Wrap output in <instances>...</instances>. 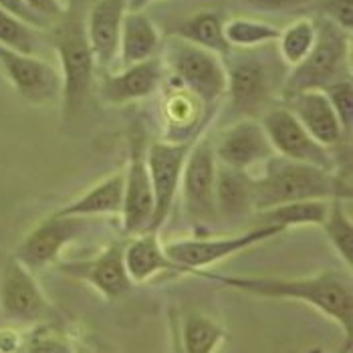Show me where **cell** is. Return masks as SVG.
<instances>
[{
  "mask_svg": "<svg viewBox=\"0 0 353 353\" xmlns=\"http://www.w3.org/2000/svg\"><path fill=\"white\" fill-rule=\"evenodd\" d=\"M283 230L276 226L250 224L243 232L226 234V236H192V239H176L163 243L165 254L184 269L186 276H192L196 271H210L218 263L243 252L246 248L263 245L281 236Z\"/></svg>",
  "mask_w": 353,
  "mask_h": 353,
  "instance_id": "7",
  "label": "cell"
},
{
  "mask_svg": "<svg viewBox=\"0 0 353 353\" xmlns=\"http://www.w3.org/2000/svg\"><path fill=\"white\" fill-rule=\"evenodd\" d=\"M192 276L216 283L259 299L297 301L323 317L331 319L353 337V272L341 269L307 274V276H259V274H222L214 271H196Z\"/></svg>",
  "mask_w": 353,
  "mask_h": 353,
  "instance_id": "1",
  "label": "cell"
},
{
  "mask_svg": "<svg viewBox=\"0 0 353 353\" xmlns=\"http://www.w3.org/2000/svg\"><path fill=\"white\" fill-rule=\"evenodd\" d=\"M259 121L271 141L274 156L291 162L315 165L327 172H339L333 152H329L309 136L305 128L295 119V115L281 103L267 109L259 117Z\"/></svg>",
  "mask_w": 353,
  "mask_h": 353,
  "instance_id": "11",
  "label": "cell"
},
{
  "mask_svg": "<svg viewBox=\"0 0 353 353\" xmlns=\"http://www.w3.org/2000/svg\"><path fill=\"white\" fill-rule=\"evenodd\" d=\"M252 192L254 214L289 202H350L353 198L352 180L341 172H327L315 165L291 162L279 156H272L256 176L252 174Z\"/></svg>",
  "mask_w": 353,
  "mask_h": 353,
  "instance_id": "2",
  "label": "cell"
},
{
  "mask_svg": "<svg viewBox=\"0 0 353 353\" xmlns=\"http://www.w3.org/2000/svg\"><path fill=\"white\" fill-rule=\"evenodd\" d=\"M212 145L220 165L248 174H252L254 168H263L274 156L261 121L252 117L232 121L216 137H212Z\"/></svg>",
  "mask_w": 353,
  "mask_h": 353,
  "instance_id": "16",
  "label": "cell"
},
{
  "mask_svg": "<svg viewBox=\"0 0 353 353\" xmlns=\"http://www.w3.org/2000/svg\"><path fill=\"white\" fill-rule=\"evenodd\" d=\"M331 103V108L335 111L341 128H343V134L345 137L352 141L353 136V81L350 79H343V81L333 83L329 85L325 91H323Z\"/></svg>",
  "mask_w": 353,
  "mask_h": 353,
  "instance_id": "32",
  "label": "cell"
},
{
  "mask_svg": "<svg viewBox=\"0 0 353 353\" xmlns=\"http://www.w3.org/2000/svg\"><path fill=\"white\" fill-rule=\"evenodd\" d=\"M156 0H128V10H145Z\"/></svg>",
  "mask_w": 353,
  "mask_h": 353,
  "instance_id": "39",
  "label": "cell"
},
{
  "mask_svg": "<svg viewBox=\"0 0 353 353\" xmlns=\"http://www.w3.org/2000/svg\"><path fill=\"white\" fill-rule=\"evenodd\" d=\"M160 59L165 73L200 101L208 119H214L218 105L226 95V71L222 57L168 34V39H163Z\"/></svg>",
  "mask_w": 353,
  "mask_h": 353,
  "instance_id": "6",
  "label": "cell"
},
{
  "mask_svg": "<svg viewBox=\"0 0 353 353\" xmlns=\"http://www.w3.org/2000/svg\"><path fill=\"white\" fill-rule=\"evenodd\" d=\"M319 0H243V4L256 12H297L315 8Z\"/></svg>",
  "mask_w": 353,
  "mask_h": 353,
  "instance_id": "35",
  "label": "cell"
},
{
  "mask_svg": "<svg viewBox=\"0 0 353 353\" xmlns=\"http://www.w3.org/2000/svg\"><path fill=\"white\" fill-rule=\"evenodd\" d=\"M335 353H353V337H343L341 347H339Z\"/></svg>",
  "mask_w": 353,
  "mask_h": 353,
  "instance_id": "40",
  "label": "cell"
},
{
  "mask_svg": "<svg viewBox=\"0 0 353 353\" xmlns=\"http://www.w3.org/2000/svg\"><path fill=\"white\" fill-rule=\"evenodd\" d=\"M319 228L325 232L329 245L343 261L347 271L353 272V218L343 208V202L339 200L329 202L327 216Z\"/></svg>",
  "mask_w": 353,
  "mask_h": 353,
  "instance_id": "30",
  "label": "cell"
},
{
  "mask_svg": "<svg viewBox=\"0 0 353 353\" xmlns=\"http://www.w3.org/2000/svg\"><path fill=\"white\" fill-rule=\"evenodd\" d=\"M315 39H317L315 19L303 17V19L293 21L285 28H281L274 49L287 69H295L307 59V54L311 53Z\"/></svg>",
  "mask_w": 353,
  "mask_h": 353,
  "instance_id": "28",
  "label": "cell"
},
{
  "mask_svg": "<svg viewBox=\"0 0 353 353\" xmlns=\"http://www.w3.org/2000/svg\"><path fill=\"white\" fill-rule=\"evenodd\" d=\"M163 139L165 141H194L202 132H206L212 119L206 117L200 101L186 87H182L174 77L165 73L163 79Z\"/></svg>",
  "mask_w": 353,
  "mask_h": 353,
  "instance_id": "19",
  "label": "cell"
},
{
  "mask_svg": "<svg viewBox=\"0 0 353 353\" xmlns=\"http://www.w3.org/2000/svg\"><path fill=\"white\" fill-rule=\"evenodd\" d=\"M224 23L226 21L218 10H200V12L190 14L188 19L180 21L170 30V37H176L194 47L224 57L230 51L224 39Z\"/></svg>",
  "mask_w": 353,
  "mask_h": 353,
  "instance_id": "25",
  "label": "cell"
},
{
  "mask_svg": "<svg viewBox=\"0 0 353 353\" xmlns=\"http://www.w3.org/2000/svg\"><path fill=\"white\" fill-rule=\"evenodd\" d=\"M25 331L19 327H4L0 329V353H17L23 345Z\"/></svg>",
  "mask_w": 353,
  "mask_h": 353,
  "instance_id": "38",
  "label": "cell"
},
{
  "mask_svg": "<svg viewBox=\"0 0 353 353\" xmlns=\"http://www.w3.org/2000/svg\"><path fill=\"white\" fill-rule=\"evenodd\" d=\"M194 141L176 143V141L158 139V141L148 143L145 160H148V172H150V182H152V194H154V214L148 228L150 232L162 230V226L178 200L184 163Z\"/></svg>",
  "mask_w": 353,
  "mask_h": 353,
  "instance_id": "10",
  "label": "cell"
},
{
  "mask_svg": "<svg viewBox=\"0 0 353 353\" xmlns=\"http://www.w3.org/2000/svg\"><path fill=\"white\" fill-rule=\"evenodd\" d=\"M123 208V170H117L79 194L71 202L53 210L57 216L95 218V216H121Z\"/></svg>",
  "mask_w": 353,
  "mask_h": 353,
  "instance_id": "24",
  "label": "cell"
},
{
  "mask_svg": "<svg viewBox=\"0 0 353 353\" xmlns=\"http://www.w3.org/2000/svg\"><path fill=\"white\" fill-rule=\"evenodd\" d=\"M317 39L307 59L289 69L281 87L279 101L303 91H325L329 85L352 77V34L313 17Z\"/></svg>",
  "mask_w": 353,
  "mask_h": 353,
  "instance_id": "4",
  "label": "cell"
},
{
  "mask_svg": "<svg viewBox=\"0 0 353 353\" xmlns=\"http://www.w3.org/2000/svg\"><path fill=\"white\" fill-rule=\"evenodd\" d=\"M0 71L30 105H49L61 101V73L45 59L0 47Z\"/></svg>",
  "mask_w": 353,
  "mask_h": 353,
  "instance_id": "15",
  "label": "cell"
},
{
  "mask_svg": "<svg viewBox=\"0 0 353 353\" xmlns=\"http://www.w3.org/2000/svg\"><path fill=\"white\" fill-rule=\"evenodd\" d=\"M123 250H125V243L117 241V243H109L103 250H99L91 259L59 261L54 267L65 276L89 285L105 301H117L125 297L134 287L125 269Z\"/></svg>",
  "mask_w": 353,
  "mask_h": 353,
  "instance_id": "14",
  "label": "cell"
},
{
  "mask_svg": "<svg viewBox=\"0 0 353 353\" xmlns=\"http://www.w3.org/2000/svg\"><path fill=\"white\" fill-rule=\"evenodd\" d=\"M0 8L6 10V12L12 14V17H17L19 21L30 25V27L39 28V30H47V28H49V25H47L45 21H41V19L28 8L25 0H0Z\"/></svg>",
  "mask_w": 353,
  "mask_h": 353,
  "instance_id": "37",
  "label": "cell"
},
{
  "mask_svg": "<svg viewBox=\"0 0 353 353\" xmlns=\"http://www.w3.org/2000/svg\"><path fill=\"white\" fill-rule=\"evenodd\" d=\"M125 12H128V0H97L93 2L87 14L85 32L97 71L108 73L117 63L119 34H121Z\"/></svg>",
  "mask_w": 353,
  "mask_h": 353,
  "instance_id": "18",
  "label": "cell"
},
{
  "mask_svg": "<svg viewBox=\"0 0 353 353\" xmlns=\"http://www.w3.org/2000/svg\"><path fill=\"white\" fill-rule=\"evenodd\" d=\"M272 45L259 49H230L222 57L226 71V95L234 115L259 119L281 95L283 81L271 57Z\"/></svg>",
  "mask_w": 353,
  "mask_h": 353,
  "instance_id": "3",
  "label": "cell"
},
{
  "mask_svg": "<svg viewBox=\"0 0 353 353\" xmlns=\"http://www.w3.org/2000/svg\"><path fill=\"white\" fill-rule=\"evenodd\" d=\"M313 10L319 19L353 34V0H319Z\"/></svg>",
  "mask_w": 353,
  "mask_h": 353,
  "instance_id": "34",
  "label": "cell"
},
{
  "mask_svg": "<svg viewBox=\"0 0 353 353\" xmlns=\"http://www.w3.org/2000/svg\"><path fill=\"white\" fill-rule=\"evenodd\" d=\"M148 137L137 125L130 136V158L123 168V208L121 230L125 236H136L150 228L154 214V194L148 172Z\"/></svg>",
  "mask_w": 353,
  "mask_h": 353,
  "instance_id": "13",
  "label": "cell"
},
{
  "mask_svg": "<svg viewBox=\"0 0 353 353\" xmlns=\"http://www.w3.org/2000/svg\"><path fill=\"white\" fill-rule=\"evenodd\" d=\"M51 45L59 59L61 73V105L65 117H75L85 108L95 85V59L91 53L85 23L77 14H67L51 27Z\"/></svg>",
  "mask_w": 353,
  "mask_h": 353,
  "instance_id": "5",
  "label": "cell"
},
{
  "mask_svg": "<svg viewBox=\"0 0 353 353\" xmlns=\"http://www.w3.org/2000/svg\"><path fill=\"white\" fill-rule=\"evenodd\" d=\"M162 45L163 37L158 25L143 10H128L119 34V69L160 57Z\"/></svg>",
  "mask_w": 353,
  "mask_h": 353,
  "instance_id": "23",
  "label": "cell"
},
{
  "mask_svg": "<svg viewBox=\"0 0 353 353\" xmlns=\"http://www.w3.org/2000/svg\"><path fill=\"white\" fill-rule=\"evenodd\" d=\"M25 2L41 21H45L49 25V28L53 27L54 23H59L69 10L63 4V0H25Z\"/></svg>",
  "mask_w": 353,
  "mask_h": 353,
  "instance_id": "36",
  "label": "cell"
},
{
  "mask_svg": "<svg viewBox=\"0 0 353 353\" xmlns=\"http://www.w3.org/2000/svg\"><path fill=\"white\" fill-rule=\"evenodd\" d=\"M329 210L327 200H303V202H289L281 206H272L269 210L256 212L250 224L263 226H276L283 232L297 226H321Z\"/></svg>",
  "mask_w": 353,
  "mask_h": 353,
  "instance_id": "26",
  "label": "cell"
},
{
  "mask_svg": "<svg viewBox=\"0 0 353 353\" xmlns=\"http://www.w3.org/2000/svg\"><path fill=\"white\" fill-rule=\"evenodd\" d=\"M0 315L19 329L45 325L53 317V305L41 289L34 272L12 254L0 272Z\"/></svg>",
  "mask_w": 353,
  "mask_h": 353,
  "instance_id": "8",
  "label": "cell"
},
{
  "mask_svg": "<svg viewBox=\"0 0 353 353\" xmlns=\"http://www.w3.org/2000/svg\"><path fill=\"white\" fill-rule=\"evenodd\" d=\"M218 162L210 128L196 137L190 154L184 163L180 194L184 212L194 226H204L216 220L214 210V182Z\"/></svg>",
  "mask_w": 353,
  "mask_h": 353,
  "instance_id": "9",
  "label": "cell"
},
{
  "mask_svg": "<svg viewBox=\"0 0 353 353\" xmlns=\"http://www.w3.org/2000/svg\"><path fill=\"white\" fill-rule=\"evenodd\" d=\"M214 210L216 218L228 224H241L254 216L252 174L230 170L218 163L214 182Z\"/></svg>",
  "mask_w": 353,
  "mask_h": 353,
  "instance_id": "21",
  "label": "cell"
},
{
  "mask_svg": "<svg viewBox=\"0 0 353 353\" xmlns=\"http://www.w3.org/2000/svg\"><path fill=\"white\" fill-rule=\"evenodd\" d=\"M228 339V331L200 311L184 313L180 321V347L182 353H216Z\"/></svg>",
  "mask_w": 353,
  "mask_h": 353,
  "instance_id": "27",
  "label": "cell"
},
{
  "mask_svg": "<svg viewBox=\"0 0 353 353\" xmlns=\"http://www.w3.org/2000/svg\"><path fill=\"white\" fill-rule=\"evenodd\" d=\"M125 259V269L134 285H143L154 281L156 276L165 274V272H176L184 274V269H180L168 254L160 241V232H139L132 236V241L125 243L123 250Z\"/></svg>",
  "mask_w": 353,
  "mask_h": 353,
  "instance_id": "22",
  "label": "cell"
},
{
  "mask_svg": "<svg viewBox=\"0 0 353 353\" xmlns=\"http://www.w3.org/2000/svg\"><path fill=\"white\" fill-rule=\"evenodd\" d=\"M17 353H75L71 343L43 325L32 327L25 333L23 345Z\"/></svg>",
  "mask_w": 353,
  "mask_h": 353,
  "instance_id": "33",
  "label": "cell"
},
{
  "mask_svg": "<svg viewBox=\"0 0 353 353\" xmlns=\"http://www.w3.org/2000/svg\"><path fill=\"white\" fill-rule=\"evenodd\" d=\"M281 28L271 23L248 19V17H232L224 23V39L230 49H259L274 45Z\"/></svg>",
  "mask_w": 353,
  "mask_h": 353,
  "instance_id": "29",
  "label": "cell"
},
{
  "mask_svg": "<svg viewBox=\"0 0 353 353\" xmlns=\"http://www.w3.org/2000/svg\"><path fill=\"white\" fill-rule=\"evenodd\" d=\"M0 47L17 53L34 54L39 47V28L30 27L0 8Z\"/></svg>",
  "mask_w": 353,
  "mask_h": 353,
  "instance_id": "31",
  "label": "cell"
},
{
  "mask_svg": "<svg viewBox=\"0 0 353 353\" xmlns=\"http://www.w3.org/2000/svg\"><path fill=\"white\" fill-rule=\"evenodd\" d=\"M85 230V218L57 216L54 212H49L21 239L12 256L21 265H25L28 271L49 269L61 261V254L67 246L81 239Z\"/></svg>",
  "mask_w": 353,
  "mask_h": 353,
  "instance_id": "12",
  "label": "cell"
},
{
  "mask_svg": "<svg viewBox=\"0 0 353 353\" xmlns=\"http://www.w3.org/2000/svg\"><path fill=\"white\" fill-rule=\"evenodd\" d=\"M279 103L289 109L305 128V132L329 152H333V148L337 145H343L345 141L350 143L323 91H303Z\"/></svg>",
  "mask_w": 353,
  "mask_h": 353,
  "instance_id": "20",
  "label": "cell"
},
{
  "mask_svg": "<svg viewBox=\"0 0 353 353\" xmlns=\"http://www.w3.org/2000/svg\"><path fill=\"white\" fill-rule=\"evenodd\" d=\"M165 79V69L160 57L108 71L99 79V97L108 105H128L152 97Z\"/></svg>",
  "mask_w": 353,
  "mask_h": 353,
  "instance_id": "17",
  "label": "cell"
}]
</instances>
